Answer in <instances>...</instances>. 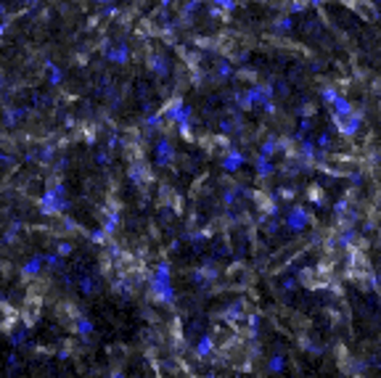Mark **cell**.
<instances>
[{
    "label": "cell",
    "instance_id": "obj_1",
    "mask_svg": "<svg viewBox=\"0 0 381 378\" xmlns=\"http://www.w3.org/2000/svg\"><path fill=\"white\" fill-rule=\"evenodd\" d=\"M347 275L352 278L355 283H360V286H371V283H373V270H371V262L365 259V254H363V251H357V249H352V251H349V270H347Z\"/></svg>",
    "mask_w": 381,
    "mask_h": 378
}]
</instances>
